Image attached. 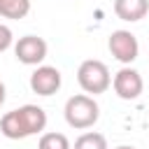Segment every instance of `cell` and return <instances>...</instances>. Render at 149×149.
Returning a JSON list of instances; mask_svg holds the SVG:
<instances>
[{"instance_id": "2", "label": "cell", "mask_w": 149, "mask_h": 149, "mask_svg": "<svg viewBox=\"0 0 149 149\" xmlns=\"http://www.w3.org/2000/svg\"><path fill=\"white\" fill-rule=\"evenodd\" d=\"M63 114H65V121H68L70 128L86 130V128L95 126V121H98V116H100V107H98V102L93 100V95L77 93V95L68 98Z\"/></svg>"}, {"instance_id": "4", "label": "cell", "mask_w": 149, "mask_h": 149, "mask_svg": "<svg viewBox=\"0 0 149 149\" xmlns=\"http://www.w3.org/2000/svg\"><path fill=\"white\" fill-rule=\"evenodd\" d=\"M107 49H109V54H112L119 63H123V65H130V63L137 58V54H140L137 37H135L130 30H114V33L109 35V40H107Z\"/></svg>"}, {"instance_id": "1", "label": "cell", "mask_w": 149, "mask_h": 149, "mask_svg": "<svg viewBox=\"0 0 149 149\" xmlns=\"http://www.w3.org/2000/svg\"><path fill=\"white\" fill-rule=\"evenodd\" d=\"M44 128H47V112L40 105H23L19 109L2 114L0 119V133L9 140H23L42 133Z\"/></svg>"}, {"instance_id": "7", "label": "cell", "mask_w": 149, "mask_h": 149, "mask_svg": "<svg viewBox=\"0 0 149 149\" xmlns=\"http://www.w3.org/2000/svg\"><path fill=\"white\" fill-rule=\"evenodd\" d=\"M63 84L61 70L54 65H37L35 72L30 74V88L37 95H54Z\"/></svg>"}, {"instance_id": "3", "label": "cell", "mask_w": 149, "mask_h": 149, "mask_svg": "<svg viewBox=\"0 0 149 149\" xmlns=\"http://www.w3.org/2000/svg\"><path fill=\"white\" fill-rule=\"evenodd\" d=\"M77 81L79 86L84 88V93H91V95H98V93H105L109 86H112V74H109V68L102 63V61H95V58H88L79 65L77 70Z\"/></svg>"}, {"instance_id": "13", "label": "cell", "mask_w": 149, "mask_h": 149, "mask_svg": "<svg viewBox=\"0 0 149 149\" xmlns=\"http://www.w3.org/2000/svg\"><path fill=\"white\" fill-rule=\"evenodd\" d=\"M5 93H7V88H5V84L0 81V107H2V102H5Z\"/></svg>"}, {"instance_id": "12", "label": "cell", "mask_w": 149, "mask_h": 149, "mask_svg": "<svg viewBox=\"0 0 149 149\" xmlns=\"http://www.w3.org/2000/svg\"><path fill=\"white\" fill-rule=\"evenodd\" d=\"M12 42H14V35H12L9 26L0 23V54H2V51H7V49L12 47Z\"/></svg>"}, {"instance_id": "10", "label": "cell", "mask_w": 149, "mask_h": 149, "mask_svg": "<svg viewBox=\"0 0 149 149\" xmlns=\"http://www.w3.org/2000/svg\"><path fill=\"white\" fill-rule=\"evenodd\" d=\"M72 149H107V140L102 133H95V130H88L84 135H79L74 140V147Z\"/></svg>"}, {"instance_id": "9", "label": "cell", "mask_w": 149, "mask_h": 149, "mask_svg": "<svg viewBox=\"0 0 149 149\" xmlns=\"http://www.w3.org/2000/svg\"><path fill=\"white\" fill-rule=\"evenodd\" d=\"M30 12V0H0V16L2 19H26Z\"/></svg>"}, {"instance_id": "11", "label": "cell", "mask_w": 149, "mask_h": 149, "mask_svg": "<svg viewBox=\"0 0 149 149\" xmlns=\"http://www.w3.org/2000/svg\"><path fill=\"white\" fill-rule=\"evenodd\" d=\"M37 149H72V144L63 133H42Z\"/></svg>"}, {"instance_id": "6", "label": "cell", "mask_w": 149, "mask_h": 149, "mask_svg": "<svg viewBox=\"0 0 149 149\" xmlns=\"http://www.w3.org/2000/svg\"><path fill=\"white\" fill-rule=\"evenodd\" d=\"M14 56L23 65H40L47 58V42L37 35H23L14 44Z\"/></svg>"}, {"instance_id": "14", "label": "cell", "mask_w": 149, "mask_h": 149, "mask_svg": "<svg viewBox=\"0 0 149 149\" xmlns=\"http://www.w3.org/2000/svg\"><path fill=\"white\" fill-rule=\"evenodd\" d=\"M114 149H135V147H130V144H119V147H114Z\"/></svg>"}, {"instance_id": "5", "label": "cell", "mask_w": 149, "mask_h": 149, "mask_svg": "<svg viewBox=\"0 0 149 149\" xmlns=\"http://www.w3.org/2000/svg\"><path fill=\"white\" fill-rule=\"evenodd\" d=\"M112 88L121 100H137L144 91V81H142V74L137 70L126 65L112 77Z\"/></svg>"}, {"instance_id": "8", "label": "cell", "mask_w": 149, "mask_h": 149, "mask_svg": "<svg viewBox=\"0 0 149 149\" xmlns=\"http://www.w3.org/2000/svg\"><path fill=\"white\" fill-rule=\"evenodd\" d=\"M149 12V0H114V14L121 21L135 23Z\"/></svg>"}]
</instances>
